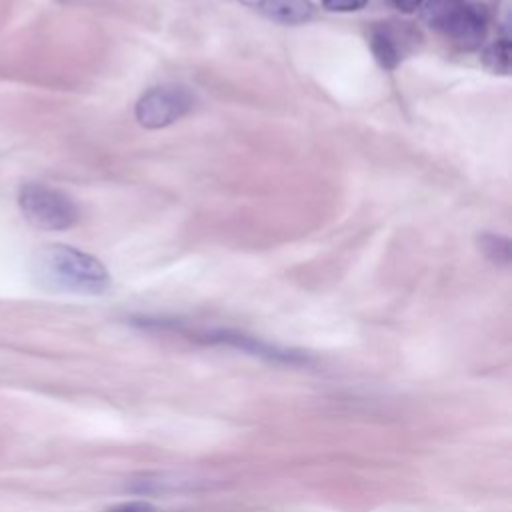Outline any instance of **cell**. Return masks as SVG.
Here are the masks:
<instances>
[{"instance_id": "6da1fadb", "label": "cell", "mask_w": 512, "mask_h": 512, "mask_svg": "<svg viewBox=\"0 0 512 512\" xmlns=\"http://www.w3.org/2000/svg\"><path fill=\"white\" fill-rule=\"evenodd\" d=\"M34 272L48 290L98 296L110 288L106 266L92 254L66 244H48L34 258Z\"/></svg>"}, {"instance_id": "7a4b0ae2", "label": "cell", "mask_w": 512, "mask_h": 512, "mask_svg": "<svg viewBox=\"0 0 512 512\" xmlns=\"http://www.w3.org/2000/svg\"><path fill=\"white\" fill-rule=\"evenodd\" d=\"M424 22L464 50L482 46L488 30V16L482 6L470 0H426Z\"/></svg>"}, {"instance_id": "3957f363", "label": "cell", "mask_w": 512, "mask_h": 512, "mask_svg": "<svg viewBox=\"0 0 512 512\" xmlns=\"http://www.w3.org/2000/svg\"><path fill=\"white\" fill-rule=\"evenodd\" d=\"M18 206L24 218L40 230H66L80 220L78 204L66 192L38 182L20 186Z\"/></svg>"}, {"instance_id": "277c9868", "label": "cell", "mask_w": 512, "mask_h": 512, "mask_svg": "<svg viewBox=\"0 0 512 512\" xmlns=\"http://www.w3.org/2000/svg\"><path fill=\"white\" fill-rule=\"evenodd\" d=\"M194 106V96L188 88L178 84H162L148 88L136 102V120L148 130H160L182 116Z\"/></svg>"}, {"instance_id": "5b68a950", "label": "cell", "mask_w": 512, "mask_h": 512, "mask_svg": "<svg viewBox=\"0 0 512 512\" xmlns=\"http://www.w3.org/2000/svg\"><path fill=\"white\" fill-rule=\"evenodd\" d=\"M420 42L422 34L412 22L384 20L374 22L368 30L370 52L384 70H394L404 58L418 50Z\"/></svg>"}, {"instance_id": "8992f818", "label": "cell", "mask_w": 512, "mask_h": 512, "mask_svg": "<svg viewBox=\"0 0 512 512\" xmlns=\"http://www.w3.org/2000/svg\"><path fill=\"white\" fill-rule=\"evenodd\" d=\"M196 340H202L206 344H222V346H232L238 348L242 352H248L252 356H260L264 360L270 362H280V364H290V366H302L308 364L310 358L302 352L296 350H286L274 344H268L264 340H258L254 336H248L244 332H236V330H224V328H216V330H202V332H194L192 334Z\"/></svg>"}, {"instance_id": "52a82bcc", "label": "cell", "mask_w": 512, "mask_h": 512, "mask_svg": "<svg viewBox=\"0 0 512 512\" xmlns=\"http://www.w3.org/2000/svg\"><path fill=\"white\" fill-rule=\"evenodd\" d=\"M246 8L262 14L278 24H306L314 16V4L310 0H240Z\"/></svg>"}, {"instance_id": "ba28073f", "label": "cell", "mask_w": 512, "mask_h": 512, "mask_svg": "<svg viewBox=\"0 0 512 512\" xmlns=\"http://www.w3.org/2000/svg\"><path fill=\"white\" fill-rule=\"evenodd\" d=\"M482 64L492 74H508L510 70V40L506 34L498 36L482 50Z\"/></svg>"}, {"instance_id": "9c48e42d", "label": "cell", "mask_w": 512, "mask_h": 512, "mask_svg": "<svg viewBox=\"0 0 512 512\" xmlns=\"http://www.w3.org/2000/svg\"><path fill=\"white\" fill-rule=\"evenodd\" d=\"M478 246L484 252V256L490 258L494 264H500V266L510 264V240L506 236L482 232L478 236Z\"/></svg>"}, {"instance_id": "30bf717a", "label": "cell", "mask_w": 512, "mask_h": 512, "mask_svg": "<svg viewBox=\"0 0 512 512\" xmlns=\"http://www.w3.org/2000/svg\"><path fill=\"white\" fill-rule=\"evenodd\" d=\"M368 0H322V8L328 12H354L360 10Z\"/></svg>"}, {"instance_id": "8fae6325", "label": "cell", "mask_w": 512, "mask_h": 512, "mask_svg": "<svg viewBox=\"0 0 512 512\" xmlns=\"http://www.w3.org/2000/svg\"><path fill=\"white\" fill-rule=\"evenodd\" d=\"M106 512H160V510H156L150 502L130 500V502H120V504L108 508Z\"/></svg>"}, {"instance_id": "7c38bea8", "label": "cell", "mask_w": 512, "mask_h": 512, "mask_svg": "<svg viewBox=\"0 0 512 512\" xmlns=\"http://www.w3.org/2000/svg\"><path fill=\"white\" fill-rule=\"evenodd\" d=\"M424 0H394V4L402 10V12H414Z\"/></svg>"}]
</instances>
